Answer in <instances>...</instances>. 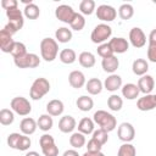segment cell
<instances>
[{"mask_svg": "<svg viewBox=\"0 0 156 156\" xmlns=\"http://www.w3.org/2000/svg\"><path fill=\"white\" fill-rule=\"evenodd\" d=\"M58 54V44L56 39L44 38L40 41V55L41 58L46 62H52Z\"/></svg>", "mask_w": 156, "mask_h": 156, "instance_id": "cell-2", "label": "cell"}, {"mask_svg": "<svg viewBox=\"0 0 156 156\" xmlns=\"http://www.w3.org/2000/svg\"><path fill=\"white\" fill-rule=\"evenodd\" d=\"M101 149H102V145H101L98 140H95L94 138H91V139L88 141V144H87V151L98 152V151H101Z\"/></svg>", "mask_w": 156, "mask_h": 156, "instance_id": "cell-45", "label": "cell"}, {"mask_svg": "<svg viewBox=\"0 0 156 156\" xmlns=\"http://www.w3.org/2000/svg\"><path fill=\"white\" fill-rule=\"evenodd\" d=\"M68 83L72 88L74 89H80L83 88L85 84H87V80H85V76L82 71H78V69H74L69 74H68Z\"/></svg>", "mask_w": 156, "mask_h": 156, "instance_id": "cell-12", "label": "cell"}, {"mask_svg": "<svg viewBox=\"0 0 156 156\" xmlns=\"http://www.w3.org/2000/svg\"><path fill=\"white\" fill-rule=\"evenodd\" d=\"M107 106H108V108L111 110V111H119L121 108H122V106H123V100H122V98L119 96V95H117V94H112L111 96H108V99H107Z\"/></svg>", "mask_w": 156, "mask_h": 156, "instance_id": "cell-34", "label": "cell"}, {"mask_svg": "<svg viewBox=\"0 0 156 156\" xmlns=\"http://www.w3.org/2000/svg\"><path fill=\"white\" fill-rule=\"evenodd\" d=\"M65 110V106H63V102L58 99H52L50 100L48 104H46V112L52 116V117H57V116H61L62 112Z\"/></svg>", "mask_w": 156, "mask_h": 156, "instance_id": "cell-20", "label": "cell"}, {"mask_svg": "<svg viewBox=\"0 0 156 156\" xmlns=\"http://www.w3.org/2000/svg\"><path fill=\"white\" fill-rule=\"evenodd\" d=\"M76 13L77 12L73 10V7L69 6V5H66V4L58 5L55 9V16H56V18L58 21L63 22V23H67V24H71V22L73 21Z\"/></svg>", "mask_w": 156, "mask_h": 156, "instance_id": "cell-7", "label": "cell"}, {"mask_svg": "<svg viewBox=\"0 0 156 156\" xmlns=\"http://www.w3.org/2000/svg\"><path fill=\"white\" fill-rule=\"evenodd\" d=\"M95 13H96L98 20H100L102 22H112L117 16L116 9L112 7L111 5H106V4L98 6V9L95 10Z\"/></svg>", "mask_w": 156, "mask_h": 156, "instance_id": "cell-9", "label": "cell"}, {"mask_svg": "<svg viewBox=\"0 0 156 156\" xmlns=\"http://www.w3.org/2000/svg\"><path fill=\"white\" fill-rule=\"evenodd\" d=\"M101 66H102V69L110 74H113L117 68L119 67V60L113 55L111 57H107V58H102L101 61Z\"/></svg>", "mask_w": 156, "mask_h": 156, "instance_id": "cell-23", "label": "cell"}, {"mask_svg": "<svg viewBox=\"0 0 156 156\" xmlns=\"http://www.w3.org/2000/svg\"><path fill=\"white\" fill-rule=\"evenodd\" d=\"M155 99H156V94H155Z\"/></svg>", "mask_w": 156, "mask_h": 156, "instance_id": "cell-53", "label": "cell"}, {"mask_svg": "<svg viewBox=\"0 0 156 156\" xmlns=\"http://www.w3.org/2000/svg\"><path fill=\"white\" fill-rule=\"evenodd\" d=\"M6 16L9 18V24L16 32H18L23 27V24H24V15H23V12L18 7L7 10L6 11Z\"/></svg>", "mask_w": 156, "mask_h": 156, "instance_id": "cell-8", "label": "cell"}, {"mask_svg": "<svg viewBox=\"0 0 156 156\" xmlns=\"http://www.w3.org/2000/svg\"><path fill=\"white\" fill-rule=\"evenodd\" d=\"M62 156H79V154L74 149H69V150H66Z\"/></svg>", "mask_w": 156, "mask_h": 156, "instance_id": "cell-50", "label": "cell"}, {"mask_svg": "<svg viewBox=\"0 0 156 156\" xmlns=\"http://www.w3.org/2000/svg\"><path fill=\"white\" fill-rule=\"evenodd\" d=\"M104 88L107 90V91H116L118 90L119 88H122V78L121 76L113 73V74H110L105 80H104Z\"/></svg>", "mask_w": 156, "mask_h": 156, "instance_id": "cell-18", "label": "cell"}, {"mask_svg": "<svg viewBox=\"0 0 156 156\" xmlns=\"http://www.w3.org/2000/svg\"><path fill=\"white\" fill-rule=\"evenodd\" d=\"M121 89H122V95H123V98H126L127 100H134V99H136V98L139 96V94H140V90H139L138 85L134 84V83H127V84H124Z\"/></svg>", "mask_w": 156, "mask_h": 156, "instance_id": "cell-22", "label": "cell"}, {"mask_svg": "<svg viewBox=\"0 0 156 156\" xmlns=\"http://www.w3.org/2000/svg\"><path fill=\"white\" fill-rule=\"evenodd\" d=\"M132 71L135 76L143 77L149 71V62L145 58H136L132 63Z\"/></svg>", "mask_w": 156, "mask_h": 156, "instance_id": "cell-21", "label": "cell"}, {"mask_svg": "<svg viewBox=\"0 0 156 156\" xmlns=\"http://www.w3.org/2000/svg\"><path fill=\"white\" fill-rule=\"evenodd\" d=\"M117 136L123 143H130L135 136V129L132 123L123 122L117 128Z\"/></svg>", "mask_w": 156, "mask_h": 156, "instance_id": "cell-10", "label": "cell"}, {"mask_svg": "<svg viewBox=\"0 0 156 156\" xmlns=\"http://www.w3.org/2000/svg\"><path fill=\"white\" fill-rule=\"evenodd\" d=\"M83 156H105V154H104V152H101V151H98V152L85 151V152L83 154Z\"/></svg>", "mask_w": 156, "mask_h": 156, "instance_id": "cell-51", "label": "cell"}, {"mask_svg": "<svg viewBox=\"0 0 156 156\" xmlns=\"http://www.w3.org/2000/svg\"><path fill=\"white\" fill-rule=\"evenodd\" d=\"M24 156H40V155H39L37 151H28Z\"/></svg>", "mask_w": 156, "mask_h": 156, "instance_id": "cell-52", "label": "cell"}, {"mask_svg": "<svg viewBox=\"0 0 156 156\" xmlns=\"http://www.w3.org/2000/svg\"><path fill=\"white\" fill-rule=\"evenodd\" d=\"M78 62L84 68H91V67H94V65L96 62V58H95V55L93 52H90V51H83L78 56Z\"/></svg>", "mask_w": 156, "mask_h": 156, "instance_id": "cell-25", "label": "cell"}, {"mask_svg": "<svg viewBox=\"0 0 156 156\" xmlns=\"http://www.w3.org/2000/svg\"><path fill=\"white\" fill-rule=\"evenodd\" d=\"M79 10L82 15H91L96 9H95V1L94 0H82L79 4Z\"/></svg>", "mask_w": 156, "mask_h": 156, "instance_id": "cell-37", "label": "cell"}, {"mask_svg": "<svg viewBox=\"0 0 156 156\" xmlns=\"http://www.w3.org/2000/svg\"><path fill=\"white\" fill-rule=\"evenodd\" d=\"M15 121V112L10 108H1L0 110V123L2 126H10Z\"/></svg>", "mask_w": 156, "mask_h": 156, "instance_id": "cell-33", "label": "cell"}, {"mask_svg": "<svg viewBox=\"0 0 156 156\" xmlns=\"http://www.w3.org/2000/svg\"><path fill=\"white\" fill-rule=\"evenodd\" d=\"M76 105H77V107H78L80 111L88 112V111H90V110L93 108L94 101H93V99H91L90 96H88V95H82V96H79V98L77 99Z\"/></svg>", "mask_w": 156, "mask_h": 156, "instance_id": "cell-30", "label": "cell"}, {"mask_svg": "<svg viewBox=\"0 0 156 156\" xmlns=\"http://www.w3.org/2000/svg\"><path fill=\"white\" fill-rule=\"evenodd\" d=\"M41 152L44 156H57L58 155V147L56 146V144H51V145L41 147Z\"/></svg>", "mask_w": 156, "mask_h": 156, "instance_id": "cell-44", "label": "cell"}, {"mask_svg": "<svg viewBox=\"0 0 156 156\" xmlns=\"http://www.w3.org/2000/svg\"><path fill=\"white\" fill-rule=\"evenodd\" d=\"M110 45L113 50L115 54H124L128 51L129 49V43L127 39L122 38V37H116V38H112L110 39Z\"/></svg>", "mask_w": 156, "mask_h": 156, "instance_id": "cell-16", "label": "cell"}, {"mask_svg": "<svg viewBox=\"0 0 156 156\" xmlns=\"http://www.w3.org/2000/svg\"><path fill=\"white\" fill-rule=\"evenodd\" d=\"M129 41L136 49L143 48L146 44V35H145V33L143 32L141 28L133 27L130 29V32H129Z\"/></svg>", "mask_w": 156, "mask_h": 156, "instance_id": "cell-11", "label": "cell"}, {"mask_svg": "<svg viewBox=\"0 0 156 156\" xmlns=\"http://www.w3.org/2000/svg\"><path fill=\"white\" fill-rule=\"evenodd\" d=\"M50 91V83L46 78L39 77L34 79V82L30 85L29 89V96L32 100H40L43 96H45Z\"/></svg>", "mask_w": 156, "mask_h": 156, "instance_id": "cell-3", "label": "cell"}, {"mask_svg": "<svg viewBox=\"0 0 156 156\" xmlns=\"http://www.w3.org/2000/svg\"><path fill=\"white\" fill-rule=\"evenodd\" d=\"M1 6L4 10H10V9H16L18 7L17 0H1Z\"/></svg>", "mask_w": 156, "mask_h": 156, "instance_id": "cell-47", "label": "cell"}, {"mask_svg": "<svg viewBox=\"0 0 156 156\" xmlns=\"http://www.w3.org/2000/svg\"><path fill=\"white\" fill-rule=\"evenodd\" d=\"M72 37H73L72 29H69L67 27H60L55 32V39L58 43H63V44L65 43H68V41H71Z\"/></svg>", "mask_w": 156, "mask_h": 156, "instance_id": "cell-27", "label": "cell"}, {"mask_svg": "<svg viewBox=\"0 0 156 156\" xmlns=\"http://www.w3.org/2000/svg\"><path fill=\"white\" fill-rule=\"evenodd\" d=\"M13 45H15V40L12 39V35L2 28L0 30V49H1V51L5 54H11Z\"/></svg>", "mask_w": 156, "mask_h": 156, "instance_id": "cell-14", "label": "cell"}, {"mask_svg": "<svg viewBox=\"0 0 156 156\" xmlns=\"http://www.w3.org/2000/svg\"><path fill=\"white\" fill-rule=\"evenodd\" d=\"M37 128H38V123L32 117H26L20 123V129H21L22 134H24V135H32V134H34L35 130H37Z\"/></svg>", "mask_w": 156, "mask_h": 156, "instance_id": "cell-19", "label": "cell"}, {"mask_svg": "<svg viewBox=\"0 0 156 156\" xmlns=\"http://www.w3.org/2000/svg\"><path fill=\"white\" fill-rule=\"evenodd\" d=\"M10 107L15 113H17L20 116H28L32 111V105H30L29 100L23 96L13 98L10 102Z\"/></svg>", "mask_w": 156, "mask_h": 156, "instance_id": "cell-5", "label": "cell"}, {"mask_svg": "<svg viewBox=\"0 0 156 156\" xmlns=\"http://www.w3.org/2000/svg\"><path fill=\"white\" fill-rule=\"evenodd\" d=\"M58 58L65 65H72L77 60V54L73 49H63L60 51Z\"/></svg>", "mask_w": 156, "mask_h": 156, "instance_id": "cell-29", "label": "cell"}, {"mask_svg": "<svg viewBox=\"0 0 156 156\" xmlns=\"http://www.w3.org/2000/svg\"><path fill=\"white\" fill-rule=\"evenodd\" d=\"M30 145H32L30 138H29L28 135L22 134V136H21V139H20V143H18V146H17V150H20V151H26V150H28V149L30 147Z\"/></svg>", "mask_w": 156, "mask_h": 156, "instance_id": "cell-43", "label": "cell"}, {"mask_svg": "<svg viewBox=\"0 0 156 156\" xmlns=\"http://www.w3.org/2000/svg\"><path fill=\"white\" fill-rule=\"evenodd\" d=\"M27 48L23 43L21 41H15V45L12 48V51H11V55L13 56V58H18V57H22L24 55H27Z\"/></svg>", "mask_w": 156, "mask_h": 156, "instance_id": "cell-40", "label": "cell"}, {"mask_svg": "<svg viewBox=\"0 0 156 156\" xmlns=\"http://www.w3.org/2000/svg\"><path fill=\"white\" fill-rule=\"evenodd\" d=\"M93 119L94 122L104 130H106L107 133L108 132H112L116 127H117V119L116 117L107 112V111H104V110H98L94 116H93Z\"/></svg>", "mask_w": 156, "mask_h": 156, "instance_id": "cell-1", "label": "cell"}, {"mask_svg": "<svg viewBox=\"0 0 156 156\" xmlns=\"http://www.w3.org/2000/svg\"><path fill=\"white\" fill-rule=\"evenodd\" d=\"M91 138H94L95 140H98L101 145H105V144L107 143V140H108V133H107L106 130H104V129L99 128V129L94 130V133H93V136H91Z\"/></svg>", "mask_w": 156, "mask_h": 156, "instance_id": "cell-41", "label": "cell"}, {"mask_svg": "<svg viewBox=\"0 0 156 156\" xmlns=\"http://www.w3.org/2000/svg\"><path fill=\"white\" fill-rule=\"evenodd\" d=\"M138 88L140 90V93H143L144 95L146 94H150L155 87V80H154V77L150 76V74H145L143 77H140L138 79Z\"/></svg>", "mask_w": 156, "mask_h": 156, "instance_id": "cell-15", "label": "cell"}, {"mask_svg": "<svg viewBox=\"0 0 156 156\" xmlns=\"http://www.w3.org/2000/svg\"><path fill=\"white\" fill-rule=\"evenodd\" d=\"M13 62L18 68H35L40 65V58L37 54L28 52L22 57L13 58Z\"/></svg>", "mask_w": 156, "mask_h": 156, "instance_id": "cell-6", "label": "cell"}, {"mask_svg": "<svg viewBox=\"0 0 156 156\" xmlns=\"http://www.w3.org/2000/svg\"><path fill=\"white\" fill-rule=\"evenodd\" d=\"M136 107L140 111H151L156 107V99L155 95L152 94H146L141 98L138 99L136 101Z\"/></svg>", "mask_w": 156, "mask_h": 156, "instance_id": "cell-13", "label": "cell"}, {"mask_svg": "<svg viewBox=\"0 0 156 156\" xmlns=\"http://www.w3.org/2000/svg\"><path fill=\"white\" fill-rule=\"evenodd\" d=\"M21 136H22V134H20V133H11V134H9V136H7V145L11 149H16L17 150V146H18Z\"/></svg>", "mask_w": 156, "mask_h": 156, "instance_id": "cell-42", "label": "cell"}, {"mask_svg": "<svg viewBox=\"0 0 156 156\" xmlns=\"http://www.w3.org/2000/svg\"><path fill=\"white\" fill-rule=\"evenodd\" d=\"M76 127H77V122H76L74 117H72L69 115H66V116L61 117L60 121H58V129L62 133H66V134L72 133Z\"/></svg>", "mask_w": 156, "mask_h": 156, "instance_id": "cell-17", "label": "cell"}, {"mask_svg": "<svg viewBox=\"0 0 156 156\" xmlns=\"http://www.w3.org/2000/svg\"><path fill=\"white\" fill-rule=\"evenodd\" d=\"M78 132L83 133L84 135H89V134H93L94 133V128H95V122L94 119L89 118V117H84L79 121L78 123Z\"/></svg>", "mask_w": 156, "mask_h": 156, "instance_id": "cell-24", "label": "cell"}, {"mask_svg": "<svg viewBox=\"0 0 156 156\" xmlns=\"http://www.w3.org/2000/svg\"><path fill=\"white\" fill-rule=\"evenodd\" d=\"M96 51H98V55H99L100 57H102V58H107V57H111V56L115 55V52H113V50H112L110 43L100 44V45L98 46Z\"/></svg>", "mask_w": 156, "mask_h": 156, "instance_id": "cell-38", "label": "cell"}, {"mask_svg": "<svg viewBox=\"0 0 156 156\" xmlns=\"http://www.w3.org/2000/svg\"><path fill=\"white\" fill-rule=\"evenodd\" d=\"M111 34H112V28L106 23H100L94 27V29L90 34V39L94 44L100 45V44L106 43V40L110 39Z\"/></svg>", "mask_w": 156, "mask_h": 156, "instance_id": "cell-4", "label": "cell"}, {"mask_svg": "<svg viewBox=\"0 0 156 156\" xmlns=\"http://www.w3.org/2000/svg\"><path fill=\"white\" fill-rule=\"evenodd\" d=\"M147 41H149V45H156V28L150 32Z\"/></svg>", "mask_w": 156, "mask_h": 156, "instance_id": "cell-49", "label": "cell"}, {"mask_svg": "<svg viewBox=\"0 0 156 156\" xmlns=\"http://www.w3.org/2000/svg\"><path fill=\"white\" fill-rule=\"evenodd\" d=\"M147 58H149V61L156 63V45L147 46Z\"/></svg>", "mask_w": 156, "mask_h": 156, "instance_id": "cell-48", "label": "cell"}, {"mask_svg": "<svg viewBox=\"0 0 156 156\" xmlns=\"http://www.w3.org/2000/svg\"><path fill=\"white\" fill-rule=\"evenodd\" d=\"M51 144H55V139L52 135L50 134H43L39 139V145L40 147H44V146H48V145H51Z\"/></svg>", "mask_w": 156, "mask_h": 156, "instance_id": "cell-46", "label": "cell"}, {"mask_svg": "<svg viewBox=\"0 0 156 156\" xmlns=\"http://www.w3.org/2000/svg\"><path fill=\"white\" fill-rule=\"evenodd\" d=\"M23 15L28 20H37L39 17V15H40V10H39V7L34 2H30V4L24 6Z\"/></svg>", "mask_w": 156, "mask_h": 156, "instance_id": "cell-32", "label": "cell"}, {"mask_svg": "<svg viewBox=\"0 0 156 156\" xmlns=\"http://www.w3.org/2000/svg\"><path fill=\"white\" fill-rule=\"evenodd\" d=\"M118 15L122 20L127 21V20H130L134 15V9L130 4H122L118 9Z\"/></svg>", "mask_w": 156, "mask_h": 156, "instance_id": "cell-36", "label": "cell"}, {"mask_svg": "<svg viewBox=\"0 0 156 156\" xmlns=\"http://www.w3.org/2000/svg\"><path fill=\"white\" fill-rule=\"evenodd\" d=\"M38 128L43 132H49L52 126H54V119H52V116H50L49 113H44V115H40L38 121Z\"/></svg>", "mask_w": 156, "mask_h": 156, "instance_id": "cell-28", "label": "cell"}, {"mask_svg": "<svg viewBox=\"0 0 156 156\" xmlns=\"http://www.w3.org/2000/svg\"><path fill=\"white\" fill-rule=\"evenodd\" d=\"M85 89L90 95H98L104 89V83L99 78H90L85 84Z\"/></svg>", "mask_w": 156, "mask_h": 156, "instance_id": "cell-26", "label": "cell"}, {"mask_svg": "<svg viewBox=\"0 0 156 156\" xmlns=\"http://www.w3.org/2000/svg\"><path fill=\"white\" fill-rule=\"evenodd\" d=\"M117 156H136L135 146L130 143H123L117 151Z\"/></svg>", "mask_w": 156, "mask_h": 156, "instance_id": "cell-35", "label": "cell"}, {"mask_svg": "<svg viewBox=\"0 0 156 156\" xmlns=\"http://www.w3.org/2000/svg\"><path fill=\"white\" fill-rule=\"evenodd\" d=\"M69 26H71V29H73V30H77V32L82 30L84 28V26H85V18H84V16L82 13H78L77 12Z\"/></svg>", "mask_w": 156, "mask_h": 156, "instance_id": "cell-39", "label": "cell"}, {"mask_svg": "<svg viewBox=\"0 0 156 156\" xmlns=\"http://www.w3.org/2000/svg\"><path fill=\"white\" fill-rule=\"evenodd\" d=\"M87 143V139H85V135L80 132H74L71 134L69 136V145L73 147V149H80L85 145Z\"/></svg>", "mask_w": 156, "mask_h": 156, "instance_id": "cell-31", "label": "cell"}]
</instances>
